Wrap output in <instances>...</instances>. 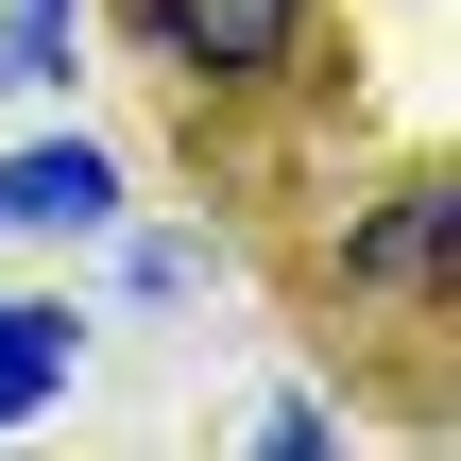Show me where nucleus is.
I'll list each match as a JSON object with an SVG mask.
<instances>
[{"instance_id":"20e7f679","label":"nucleus","mask_w":461,"mask_h":461,"mask_svg":"<svg viewBox=\"0 0 461 461\" xmlns=\"http://www.w3.org/2000/svg\"><path fill=\"white\" fill-rule=\"evenodd\" d=\"M68 359H86V325L34 308V291H0V428H34V411L68 393Z\"/></svg>"},{"instance_id":"f257e3e1","label":"nucleus","mask_w":461,"mask_h":461,"mask_svg":"<svg viewBox=\"0 0 461 461\" xmlns=\"http://www.w3.org/2000/svg\"><path fill=\"white\" fill-rule=\"evenodd\" d=\"M137 17H154V51L205 68V86H274V68L308 51V0H137Z\"/></svg>"},{"instance_id":"39448f33","label":"nucleus","mask_w":461,"mask_h":461,"mask_svg":"<svg viewBox=\"0 0 461 461\" xmlns=\"http://www.w3.org/2000/svg\"><path fill=\"white\" fill-rule=\"evenodd\" d=\"M86 68V17H17L0 0V86H68Z\"/></svg>"},{"instance_id":"423d86ee","label":"nucleus","mask_w":461,"mask_h":461,"mask_svg":"<svg viewBox=\"0 0 461 461\" xmlns=\"http://www.w3.org/2000/svg\"><path fill=\"white\" fill-rule=\"evenodd\" d=\"M17 17H86V0H17Z\"/></svg>"},{"instance_id":"f03ea898","label":"nucleus","mask_w":461,"mask_h":461,"mask_svg":"<svg viewBox=\"0 0 461 461\" xmlns=\"http://www.w3.org/2000/svg\"><path fill=\"white\" fill-rule=\"evenodd\" d=\"M461 274V188L428 171V188H393L359 240H342V291H445Z\"/></svg>"},{"instance_id":"7ed1b4c3","label":"nucleus","mask_w":461,"mask_h":461,"mask_svg":"<svg viewBox=\"0 0 461 461\" xmlns=\"http://www.w3.org/2000/svg\"><path fill=\"white\" fill-rule=\"evenodd\" d=\"M0 222L17 240H86V222H120V171L86 137H34V154H0Z\"/></svg>"}]
</instances>
